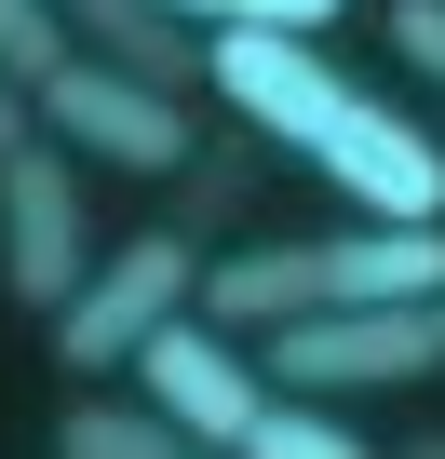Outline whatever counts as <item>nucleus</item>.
<instances>
[{"label":"nucleus","mask_w":445,"mask_h":459,"mask_svg":"<svg viewBox=\"0 0 445 459\" xmlns=\"http://www.w3.org/2000/svg\"><path fill=\"white\" fill-rule=\"evenodd\" d=\"M202 95L230 108L257 149H297L338 203H364L378 230H445V135L405 122L391 95H364L324 41H270V28H216Z\"/></svg>","instance_id":"nucleus-1"},{"label":"nucleus","mask_w":445,"mask_h":459,"mask_svg":"<svg viewBox=\"0 0 445 459\" xmlns=\"http://www.w3.org/2000/svg\"><path fill=\"white\" fill-rule=\"evenodd\" d=\"M445 298V230H351V244H257L202 257V325L284 338L311 311H432Z\"/></svg>","instance_id":"nucleus-2"},{"label":"nucleus","mask_w":445,"mask_h":459,"mask_svg":"<svg viewBox=\"0 0 445 459\" xmlns=\"http://www.w3.org/2000/svg\"><path fill=\"white\" fill-rule=\"evenodd\" d=\"M189 311H202V244L162 216V230H122L41 338H55V365H68L81 392H108V378H135V351H149L162 325H189Z\"/></svg>","instance_id":"nucleus-3"},{"label":"nucleus","mask_w":445,"mask_h":459,"mask_svg":"<svg viewBox=\"0 0 445 459\" xmlns=\"http://www.w3.org/2000/svg\"><path fill=\"white\" fill-rule=\"evenodd\" d=\"M108 244H95V203H81V162L41 135V149H14L0 162V298H14L28 325H55L68 298H81V271H95Z\"/></svg>","instance_id":"nucleus-4"},{"label":"nucleus","mask_w":445,"mask_h":459,"mask_svg":"<svg viewBox=\"0 0 445 459\" xmlns=\"http://www.w3.org/2000/svg\"><path fill=\"white\" fill-rule=\"evenodd\" d=\"M41 135H55L68 162H95V176H189V149H202L189 95H149V82L95 68V55L41 82Z\"/></svg>","instance_id":"nucleus-5"},{"label":"nucleus","mask_w":445,"mask_h":459,"mask_svg":"<svg viewBox=\"0 0 445 459\" xmlns=\"http://www.w3.org/2000/svg\"><path fill=\"white\" fill-rule=\"evenodd\" d=\"M135 392H149V405H162V419H175L202 459H230V446H244V432L284 405V392H270V365H257V338L202 325V311H189V325H162V338L135 351Z\"/></svg>","instance_id":"nucleus-6"},{"label":"nucleus","mask_w":445,"mask_h":459,"mask_svg":"<svg viewBox=\"0 0 445 459\" xmlns=\"http://www.w3.org/2000/svg\"><path fill=\"white\" fill-rule=\"evenodd\" d=\"M257 365L297 405H338V392H378V378H432V311H311V325L257 338Z\"/></svg>","instance_id":"nucleus-7"},{"label":"nucleus","mask_w":445,"mask_h":459,"mask_svg":"<svg viewBox=\"0 0 445 459\" xmlns=\"http://www.w3.org/2000/svg\"><path fill=\"white\" fill-rule=\"evenodd\" d=\"M55 14H68V41H81L95 68H122V82H149V95H189V108H202L216 41H202V28H175L162 0H55Z\"/></svg>","instance_id":"nucleus-8"},{"label":"nucleus","mask_w":445,"mask_h":459,"mask_svg":"<svg viewBox=\"0 0 445 459\" xmlns=\"http://www.w3.org/2000/svg\"><path fill=\"white\" fill-rule=\"evenodd\" d=\"M55 459H202L149 392H68L55 405Z\"/></svg>","instance_id":"nucleus-9"},{"label":"nucleus","mask_w":445,"mask_h":459,"mask_svg":"<svg viewBox=\"0 0 445 459\" xmlns=\"http://www.w3.org/2000/svg\"><path fill=\"white\" fill-rule=\"evenodd\" d=\"M230 459H378V446H364L338 405H297V392H284V405H270V419H257Z\"/></svg>","instance_id":"nucleus-10"},{"label":"nucleus","mask_w":445,"mask_h":459,"mask_svg":"<svg viewBox=\"0 0 445 459\" xmlns=\"http://www.w3.org/2000/svg\"><path fill=\"white\" fill-rule=\"evenodd\" d=\"M55 68H81L68 14H55V0H0V82H28V108H41V82H55Z\"/></svg>","instance_id":"nucleus-11"},{"label":"nucleus","mask_w":445,"mask_h":459,"mask_svg":"<svg viewBox=\"0 0 445 459\" xmlns=\"http://www.w3.org/2000/svg\"><path fill=\"white\" fill-rule=\"evenodd\" d=\"M162 14H175V28H202V41H216V28H270V41H324V28L351 14V0H162Z\"/></svg>","instance_id":"nucleus-12"},{"label":"nucleus","mask_w":445,"mask_h":459,"mask_svg":"<svg viewBox=\"0 0 445 459\" xmlns=\"http://www.w3.org/2000/svg\"><path fill=\"white\" fill-rule=\"evenodd\" d=\"M244 189H257V162L244 149H189V176H175V230L202 244V230H230L244 216Z\"/></svg>","instance_id":"nucleus-13"},{"label":"nucleus","mask_w":445,"mask_h":459,"mask_svg":"<svg viewBox=\"0 0 445 459\" xmlns=\"http://www.w3.org/2000/svg\"><path fill=\"white\" fill-rule=\"evenodd\" d=\"M378 28H391V55L418 82H445V0H378Z\"/></svg>","instance_id":"nucleus-14"},{"label":"nucleus","mask_w":445,"mask_h":459,"mask_svg":"<svg viewBox=\"0 0 445 459\" xmlns=\"http://www.w3.org/2000/svg\"><path fill=\"white\" fill-rule=\"evenodd\" d=\"M14 149H41V108H28V82H0V162Z\"/></svg>","instance_id":"nucleus-15"},{"label":"nucleus","mask_w":445,"mask_h":459,"mask_svg":"<svg viewBox=\"0 0 445 459\" xmlns=\"http://www.w3.org/2000/svg\"><path fill=\"white\" fill-rule=\"evenodd\" d=\"M391 459H445V432H418V446H391Z\"/></svg>","instance_id":"nucleus-16"},{"label":"nucleus","mask_w":445,"mask_h":459,"mask_svg":"<svg viewBox=\"0 0 445 459\" xmlns=\"http://www.w3.org/2000/svg\"><path fill=\"white\" fill-rule=\"evenodd\" d=\"M432 365H445V298H432Z\"/></svg>","instance_id":"nucleus-17"}]
</instances>
